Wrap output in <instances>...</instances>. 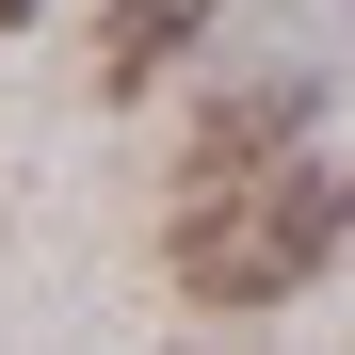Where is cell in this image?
I'll list each match as a JSON object with an SVG mask.
<instances>
[{
    "instance_id": "1",
    "label": "cell",
    "mask_w": 355,
    "mask_h": 355,
    "mask_svg": "<svg viewBox=\"0 0 355 355\" xmlns=\"http://www.w3.org/2000/svg\"><path fill=\"white\" fill-rule=\"evenodd\" d=\"M339 243H355V178H339L323 146H291V162H259V178H226V194H178L162 275L194 291V307H291Z\"/></svg>"
},
{
    "instance_id": "4",
    "label": "cell",
    "mask_w": 355,
    "mask_h": 355,
    "mask_svg": "<svg viewBox=\"0 0 355 355\" xmlns=\"http://www.w3.org/2000/svg\"><path fill=\"white\" fill-rule=\"evenodd\" d=\"M17 33H33V0H0V49H17Z\"/></svg>"
},
{
    "instance_id": "3",
    "label": "cell",
    "mask_w": 355,
    "mask_h": 355,
    "mask_svg": "<svg viewBox=\"0 0 355 355\" xmlns=\"http://www.w3.org/2000/svg\"><path fill=\"white\" fill-rule=\"evenodd\" d=\"M210 17L226 0H97V97H162L210 49Z\"/></svg>"
},
{
    "instance_id": "2",
    "label": "cell",
    "mask_w": 355,
    "mask_h": 355,
    "mask_svg": "<svg viewBox=\"0 0 355 355\" xmlns=\"http://www.w3.org/2000/svg\"><path fill=\"white\" fill-rule=\"evenodd\" d=\"M307 113H323V65H259V81H226V97L194 113V146H178V178L226 194V178H259V162L307 146Z\"/></svg>"
}]
</instances>
